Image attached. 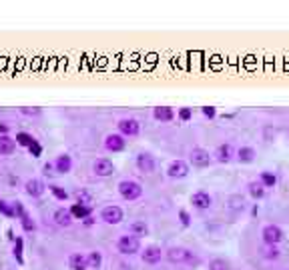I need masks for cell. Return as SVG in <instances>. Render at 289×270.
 <instances>
[{"label":"cell","instance_id":"cell-18","mask_svg":"<svg viewBox=\"0 0 289 270\" xmlns=\"http://www.w3.org/2000/svg\"><path fill=\"white\" fill-rule=\"evenodd\" d=\"M153 116H155V120H159V122H171V120H175V110H173L171 106H155Z\"/></svg>","mask_w":289,"mask_h":270},{"label":"cell","instance_id":"cell-4","mask_svg":"<svg viewBox=\"0 0 289 270\" xmlns=\"http://www.w3.org/2000/svg\"><path fill=\"white\" fill-rule=\"evenodd\" d=\"M283 238H285V232L277 224H265L261 228V240L265 246H279L283 242Z\"/></svg>","mask_w":289,"mask_h":270},{"label":"cell","instance_id":"cell-40","mask_svg":"<svg viewBox=\"0 0 289 270\" xmlns=\"http://www.w3.org/2000/svg\"><path fill=\"white\" fill-rule=\"evenodd\" d=\"M201 112H203L207 118H215L217 116V108L215 106H203V108H201Z\"/></svg>","mask_w":289,"mask_h":270},{"label":"cell","instance_id":"cell-44","mask_svg":"<svg viewBox=\"0 0 289 270\" xmlns=\"http://www.w3.org/2000/svg\"><path fill=\"white\" fill-rule=\"evenodd\" d=\"M82 224H84V226H93V224H95V216L84 218V220H82Z\"/></svg>","mask_w":289,"mask_h":270},{"label":"cell","instance_id":"cell-6","mask_svg":"<svg viewBox=\"0 0 289 270\" xmlns=\"http://www.w3.org/2000/svg\"><path fill=\"white\" fill-rule=\"evenodd\" d=\"M117 128H119V134L125 138H135L141 134V122L137 118H121L117 122Z\"/></svg>","mask_w":289,"mask_h":270},{"label":"cell","instance_id":"cell-28","mask_svg":"<svg viewBox=\"0 0 289 270\" xmlns=\"http://www.w3.org/2000/svg\"><path fill=\"white\" fill-rule=\"evenodd\" d=\"M209 270H231V264L225 260V258H213L209 260Z\"/></svg>","mask_w":289,"mask_h":270},{"label":"cell","instance_id":"cell-39","mask_svg":"<svg viewBox=\"0 0 289 270\" xmlns=\"http://www.w3.org/2000/svg\"><path fill=\"white\" fill-rule=\"evenodd\" d=\"M179 220H181L183 226H189L191 224V216H189L187 210H179Z\"/></svg>","mask_w":289,"mask_h":270},{"label":"cell","instance_id":"cell-9","mask_svg":"<svg viewBox=\"0 0 289 270\" xmlns=\"http://www.w3.org/2000/svg\"><path fill=\"white\" fill-rule=\"evenodd\" d=\"M167 176L171 180H181V178L189 176V162H185V160H173L167 166Z\"/></svg>","mask_w":289,"mask_h":270},{"label":"cell","instance_id":"cell-10","mask_svg":"<svg viewBox=\"0 0 289 270\" xmlns=\"http://www.w3.org/2000/svg\"><path fill=\"white\" fill-rule=\"evenodd\" d=\"M105 148L108 150V152H123V150L127 148V140L119 132H110V134L105 136Z\"/></svg>","mask_w":289,"mask_h":270},{"label":"cell","instance_id":"cell-27","mask_svg":"<svg viewBox=\"0 0 289 270\" xmlns=\"http://www.w3.org/2000/svg\"><path fill=\"white\" fill-rule=\"evenodd\" d=\"M259 182L263 184L265 190H267V188H275V184H277V176H275L273 172H269V170H263L261 174H259Z\"/></svg>","mask_w":289,"mask_h":270},{"label":"cell","instance_id":"cell-25","mask_svg":"<svg viewBox=\"0 0 289 270\" xmlns=\"http://www.w3.org/2000/svg\"><path fill=\"white\" fill-rule=\"evenodd\" d=\"M247 192H249V196L255 198V200H261V198L265 196V188H263V184L259 182V180H251V182L247 184Z\"/></svg>","mask_w":289,"mask_h":270},{"label":"cell","instance_id":"cell-11","mask_svg":"<svg viewBox=\"0 0 289 270\" xmlns=\"http://www.w3.org/2000/svg\"><path fill=\"white\" fill-rule=\"evenodd\" d=\"M191 204L197 210H209L213 206V196L205 190H197V192L191 194Z\"/></svg>","mask_w":289,"mask_h":270},{"label":"cell","instance_id":"cell-38","mask_svg":"<svg viewBox=\"0 0 289 270\" xmlns=\"http://www.w3.org/2000/svg\"><path fill=\"white\" fill-rule=\"evenodd\" d=\"M177 116H179V120L187 122V120H191V116H193V110L185 106V108H181V110H179V114H177Z\"/></svg>","mask_w":289,"mask_h":270},{"label":"cell","instance_id":"cell-32","mask_svg":"<svg viewBox=\"0 0 289 270\" xmlns=\"http://www.w3.org/2000/svg\"><path fill=\"white\" fill-rule=\"evenodd\" d=\"M279 256H281L279 246H267V250H265V254H263L265 260H277Z\"/></svg>","mask_w":289,"mask_h":270},{"label":"cell","instance_id":"cell-29","mask_svg":"<svg viewBox=\"0 0 289 270\" xmlns=\"http://www.w3.org/2000/svg\"><path fill=\"white\" fill-rule=\"evenodd\" d=\"M48 190L54 194V198H59V200H63V202L71 198V194H69L63 186H59V184H50V186H48Z\"/></svg>","mask_w":289,"mask_h":270},{"label":"cell","instance_id":"cell-42","mask_svg":"<svg viewBox=\"0 0 289 270\" xmlns=\"http://www.w3.org/2000/svg\"><path fill=\"white\" fill-rule=\"evenodd\" d=\"M8 132H10V126L6 122H0V136H8Z\"/></svg>","mask_w":289,"mask_h":270},{"label":"cell","instance_id":"cell-34","mask_svg":"<svg viewBox=\"0 0 289 270\" xmlns=\"http://www.w3.org/2000/svg\"><path fill=\"white\" fill-rule=\"evenodd\" d=\"M10 206H12V212H14V216H16V218H22V216L26 214V210H24V204H22L20 200L12 202Z\"/></svg>","mask_w":289,"mask_h":270},{"label":"cell","instance_id":"cell-15","mask_svg":"<svg viewBox=\"0 0 289 270\" xmlns=\"http://www.w3.org/2000/svg\"><path fill=\"white\" fill-rule=\"evenodd\" d=\"M44 190H46V186H44L42 180H38V178H31V180H26V182H24V192L31 198H40L44 194Z\"/></svg>","mask_w":289,"mask_h":270},{"label":"cell","instance_id":"cell-37","mask_svg":"<svg viewBox=\"0 0 289 270\" xmlns=\"http://www.w3.org/2000/svg\"><path fill=\"white\" fill-rule=\"evenodd\" d=\"M14 256H16V260L22 264L24 260H22V238H16V242H14Z\"/></svg>","mask_w":289,"mask_h":270},{"label":"cell","instance_id":"cell-45","mask_svg":"<svg viewBox=\"0 0 289 270\" xmlns=\"http://www.w3.org/2000/svg\"><path fill=\"white\" fill-rule=\"evenodd\" d=\"M6 234H8V238L12 240V242H16V236H14V230H12V228H8V230H6Z\"/></svg>","mask_w":289,"mask_h":270},{"label":"cell","instance_id":"cell-31","mask_svg":"<svg viewBox=\"0 0 289 270\" xmlns=\"http://www.w3.org/2000/svg\"><path fill=\"white\" fill-rule=\"evenodd\" d=\"M20 224H22L24 232H35V230H36V222L33 220V216H28V214H24V216L20 218Z\"/></svg>","mask_w":289,"mask_h":270},{"label":"cell","instance_id":"cell-20","mask_svg":"<svg viewBox=\"0 0 289 270\" xmlns=\"http://www.w3.org/2000/svg\"><path fill=\"white\" fill-rule=\"evenodd\" d=\"M69 268L71 270H89V262H86V254L72 252L69 256Z\"/></svg>","mask_w":289,"mask_h":270},{"label":"cell","instance_id":"cell-23","mask_svg":"<svg viewBox=\"0 0 289 270\" xmlns=\"http://www.w3.org/2000/svg\"><path fill=\"white\" fill-rule=\"evenodd\" d=\"M237 160L241 162V164H251L253 160H255V156H257V152H255V148L253 146H241L239 150H237Z\"/></svg>","mask_w":289,"mask_h":270},{"label":"cell","instance_id":"cell-12","mask_svg":"<svg viewBox=\"0 0 289 270\" xmlns=\"http://www.w3.org/2000/svg\"><path fill=\"white\" fill-rule=\"evenodd\" d=\"M165 256V250H161V246H144V250H141V258L144 264H159L161 258Z\"/></svg>","mask_w":289,"mask_h":270},{"label":"cell","instance_id":"cell-3","mask_svg":"<svg viewBox=\"0 0 289 270\" xmlns=\"http://www.w3.org/2000/svg\"><path fill=\"white\" fill-rule=\"evenodd\" d=\"M117 190L121 194L123 200H129V202H135L143 196V186L137 182V180H131V178H125L117 184Z\"/></svg>","mask_w":289,"mask_h":270},{"label":"cell","instance_id":"cell-35","mask_svg":"<svg viewBox=\"0 0 289 270\" xmlns=\"http://www.w3.org/2000/svg\"><path fill=\"white\" fill-rule=\"evenodd\" d=\"M0 212H2L4 216H8V218H14V212H12V206L10 204H6L2 198H0Z\"/></svg>","mask_w":289,"mask_h":270},{"label":"cell","instance_id":"cell-1","mask_svg":"<svg viewBox=\"0 0 289 270\" xmlns=\"http://www.w3.org/2000/svg\"><path fill=\"white\" fill-rule=\"evenodd\" d=\"M143 250L141 246V238L133 236V234H121L117 238V252L123 254V256H133V254H139Z\"/></svg>","mask_w":289,"mask_h":270},{"label":"cell","instance_id":"cell-17","mask_svg":"<svg viewBox=\"0 0 289 270\" xmlns=\"http://www.w3.org/2000/svg\"><path fill=\"white\" fill-rule=\"evenodd\" d=\"M52 220L59 224V226H63V228H69L74 222V218H72L69 208H56L54 212H52Z\"/></svg>","mask_w":289,"mask_h":270},{"label":"cell","instance_id":"cell-7","mask_svg":"<svg viewBox=\"0 0 289 270\" xmlns=\"http://www.w3.org/2000/svg\"><path fill=\"white\" fill-rule=\"evenodd\" d=\"M189 162L193 166H197V168H205V166H209L213 162V154L209 152V150L197 146V148H193L189 152Z\"/></svg>","mask_w":289,"mask_h":270},{"label":"cell","instance_id":"cell-13","mask_svg":"<svg viewBox=\"0 0 289 270\" xmlns=\"http://www.w3.org/2000/svg\"><path fill=\"white\" fill-rule=\"evenodd\" d=\"M211 154H213V160L219 162V164H229L231 160H233V156H235L233 146H231V144H219L215 148V152H211Z\"/></svg>","mask_w":289,"mask_h":270},{"label":"cell","instance_id":"cell-33","mask_svg":"<svg viewBox=\"0 0 289 270\" xmlns=\"http://www.w3.org/2000/svg\"><path fill=\"white\" fill-rule=\"evenodd\" d=\"M91 194L89 192H84V190H80V192H76V204H84V206H91Z\"/></svg>","mask_w":289,"mask_h":270},{"label":"cell","instance_id":"cell-19","mask_svg":"<svg viewBox=\"0 0 289 270\" xmlns=\"http://www.w3.org/2000/svg\"><path fill=\"white\" fill-rule=\"evenodd\" d=\"M245 206H247V202H245V196H241V194H231L225 204V208L231 210V212H241V210H245Z\"/></svg>","mask_w":289,"mask_h":270},{"label":"cell","instance_id":"cell-22","mask_svg":"<svg viewBox=\"0 0 289 270\" xmlns=\"http://www.w3.org/2000/svg\"><path fill=\"white\" fill-rule=\"evenodd\" d=\"M16 150V140L8 134V136H0V156H10Z\"/></svg>","mask_w":289,"mask_h":270},{"label":"cell","instance_id":"cell-16","mask_svg":"<svg viewBox=\"0 0 289 270\" xmlns=\"http://www.w3.org/2000/svg\"><path fill=\"white\" fill-rule=\"evenodd\" d=\"M52 164H54V172L56 174H69L72 170V156L63 152V154L56 156V160Z\"/></svg>","mask_w":289,"mask_h":270},{"label":"cell","instance_id":"cell-5","mask_svg":"<svg viewBox=\"0 0 289 270\" xmlns=\"http://www.w3.org/2000/svg\"><path fill=\"white\" fill-rule=\"evenodd\" d=\"M101 220L105 224H121L125 220V212H123V208L119 204H107L103 210H101Z\"/></svg>","mask_w":289,"mask_h":270},{"label":"cell","instance_id":"cell-26","mask_svg":"<svg viewBox=\"0 0 289 270\" xmlns=\"http://www.w3.org/2000/svg\"><path fill=\"white\" fill-rule=\"evenodd\" d=\"M86 262H89V270H101L103 268V252L91 250L89 254H86Z\"/></svg>","mask_w":289,"mask_h":270},{"label":"cell","instance_id":"cell-30","mask_svg":"<svg viewBox=\"0 0 289 270\" xmlns=\"http://www.w3.org/2000/svg\"><path fill=\"white\" fill-rule=\"evenodd\" d=\"M16 144H20V146H26V148H31V146L35 144V138H33L31 134H26V132H18V134H16Z\"/></svg>","mask_w":289,"mask_h":270},{"label":"cell","instance_id":"cell-41","mask_svg":"<svg viewBox=\"0 0 289 270\" xmlns=\"http://www.w3.org/2000/svg\"><path fill=\"white\" fill-rule=\"evenodd\" d=\"M31 152H33L35 156H40V152H42V148H40V144H38L36 140H35V144L31 146Z\"/></svg>","mask_w":289,"mask_h":270},{"label":"cell","instance_id":"cell-43","mask_svg":"<svg viewBox=\"0 0 289 270\" xmlns=\"http://www.w3.org/2000/svg\"><path fill=\"white\" fill-rule=\"evenodd\" d=\"M42 172H44L46 176H48V174H52V172H54V164H50V162H46V164L42 166Z\"/></svg>","mask_w":289,"mask_h":270},{"label":"cell","instance_id":"cell-2","mask_svg":"<svg viewBox=\"0 0 289 270\" xmlns=\"http://www.w3.org/2000/svg\"><path fill=\"white\" fill-rule=\"evenodd\" d=\"M165 258L169 262H173V264H193V262H199L195 258V254L189 248H185V246H171V248H167L165 250Z\"/></svg>","mask_w":289,"mask_h":270},{"label":"cell","instance_id":"cell-24","mask_svg":"<svg viewBox=\"0 0 289 270\" xmlns=\"http://www.w3.org/2000/svg\"><path fill=\"white\" fill-rule=\"evenodd\" d=\"M129 234L141 238V236H147L149 234V224L144 222V220H135L129 224Z\"/></svg>","mask_w":289,"mask_h":270},{"label":"cell","instance_id":"cell-8","mask_svg":"<svg viewBox=\"0 0 289 270\" xmlns=\"http://www.w3.org/2000/svg\"><path fill=\"white\" fill-rule=\"evenodd\" d=\"M135 164H137L139 172H143V174H153L155 168H157V160H155V156H153L151 152H147V150H143V152L137 154Z\"/></svg>","mask_w":289,"mask_h":270},{"label":"cell","instance_id":"cell-36","mask_svg":"<svg viewBox=\"0 0 289 270\" xmlns=\"http://www.w3.org/2000/svg\"><path fill=\"white\" fill-rule=\"evenodd\" d=\"M20 114H24V116H40V114H42V108H31V106H24V108H20Z\"/></svg>","mask_w":289,"mask_h":270},{"label":"cell","instance_id":"cell-21","mask_svg":"<svg viewBox=\"0 0 289 270\" xmlns=\"http://www.w3.org/2000/svg\"><path fill=\"white\" fill-rule=\"evenodd\" d=\"M71 214H72V218L76 220H84V218H89V216H93V206H84V204H72L71 208Z\"/></svg>","mask_w":289,"mask_h":270},{"label":"cell","instance_id":"cell-14","mask_svg":"<svg viewBox=\"0 0 289 270\" xmlns=\"http://www.w3.org/2000/svg\"><path fill=\"white\" fill-rule=\"evenodd\" d=\"M112 172H114L112 160H108V158H97V160L93 162V174H95V176H99V178H108Z\"/></svg>","mask_w":289,"mask_h":270}]
</instances>
